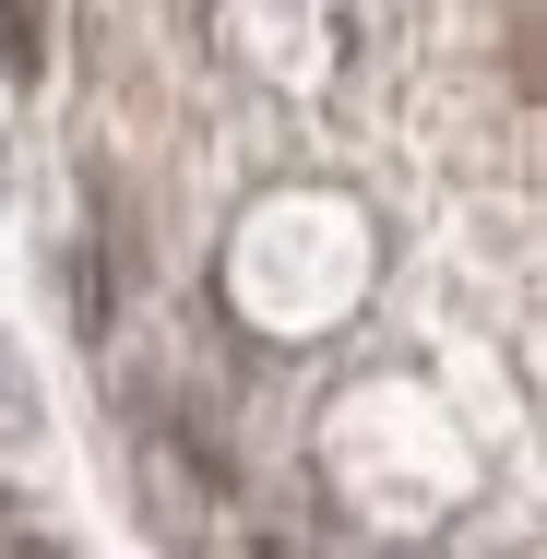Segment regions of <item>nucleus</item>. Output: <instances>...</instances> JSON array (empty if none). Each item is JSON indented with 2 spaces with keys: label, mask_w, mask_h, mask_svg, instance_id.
I'll list each match as a JSON object with an SVG mask.
<instances>
[{
  "label": "nucleus",
  "mask_w": 547,
  "mask_h": 559,
  "mask_svg": "<svg viewBox=\"0 0 547 559\" xmlns=\"http://www.w3.org/2000/svg\"><path fill=\"white\" fill-rule=\"evenodd\" d=\"M0 72L36 84V0H0Z\"/></svg>",
  "instance_id": "obj_1"
}]
</instances>
